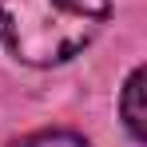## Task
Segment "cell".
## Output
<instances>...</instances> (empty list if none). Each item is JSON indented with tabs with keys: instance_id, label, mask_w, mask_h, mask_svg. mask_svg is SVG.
<instances>
[{
	"instance_id": "6da1fadb",
	"label": "cell",
	"mask_w": 147,
	"mask_h": 147,
	"mask_svg": "<svg viewBox=\"0 0 147 147\" xmlns=\"http://www.w3.org/2000/svg\"><path fill=\"white\" fill-rule=\"evenodd\" d=\"M111 0H0V40L20 64L56 68L107 24Z\"/></svg>"
},
{
	"instance_id": "7a4b0ae2",
	"label": "cell",
	"mask_w": 147,
	"mask_h": 147,
	"mask_svg": "<svg viewBox=\"0 0 147 147\" xmlns=\"http://www.w3.org/2000/svg\"><path fill=\"white\" fill-rule=\"evenodd\" d=\"M143 84H147V72H143V68H135V72L127 76V84H123V96H119V115H123V123H127V131H131L135 143H143V139H147Z\"/></svg>"
},
{
	"instance_id": "3957f363",
	"label": "cell",
	"mask_w": 147,
	"mask_h": 147,
	"mask_svg": "<svg viewBox=\"0 0 147 147\" xmlns=\"http://www.w3.org/2000/svg\"><path fill=\"white\" fill-rule=\"evenodd\" d=\"M16 147H92L84 135H76V131H40V135H32L24 143Z\"/></svg>"
}]
</instances>
